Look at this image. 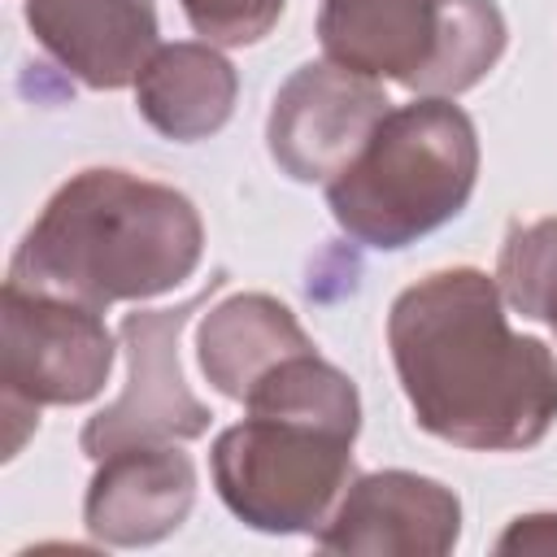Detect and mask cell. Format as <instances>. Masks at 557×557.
<instances>
[{
    "label": "cell",
    "mask_w": 557,
    "mask_h": 557,
    "mask_svg": "<svg viewBox=\"0 0 557 557\" xmlns=\"http://www.w3.org/2000/svg\"><path fill=\"white\" fill-rule=\"evenodd\" d=\"M222 287V270L209 278V287H200L196 296H187L174 309H148V313H126L122 318V348H126V387L113 405H104L100 413L87 418L78 444L91 461L131 448V444H178V440H196L209 431L213 413L209 405H200L183 379V361H178V335L187 326V318Z\"/></svg>",
    "instance_id": "52a82bcc"
},
{
    "label": "cell",
    "mask_w": 557,
    "mask_h": 557,
    "mask_svg": "<svg viewBox=\"0 0 557 557\" xmlns=\"http://www.w3.org/2000/svg\"><path fill=\"white\" fill-rule=\"evenodd\" d=\"M387 348L413 422L457 448H535L557 422V357L505 322L496 278L474 265L409 283L387 309Z\"/></svg>",
    "instance_id": "6da1fadb"
},
{
    "label": "cell",
    "mask_w": 557,
    "mask_h": 557,
    "mask_svg": "<svg viewBox=\"0 0 557 557\" xmlns=\"http://www.w3.org/2000/svg\"><path fill=\"white\" fill-rule=\"evenodd\" d=\"M0 357H4V418L13 457L26 431L39 426V405H83L100 396L113 370V335L100 309L65 296L4 283L0 296Z\"/></svg>",
    "instance_id": "8992f818"
},
{
    "label": "cell",
    "mask_w": 557,
    "mask_h": 557,
    "mask_svg": "<svg viewBox=\"0 0 557 557\" xmlns=\"http://www.w3.org/2000/svg\"><path fill=\"white\" fill-rule=\"evenodd\" d=\"M178 4H183L187 26L205 44L244 48V44H257L274 30L287 0H178Z\"/></svg>",
    "instance_id": "9a60e30c"
},
{
    "label": "cell",
    "mask_w": 557,
    "mask_h": 557,
    "mask_svg": "<svg viewBox=\"0 0 557 557\" xmlns=\"http://www.w3.org/2000/svg\"><path fill=\"white\" fill-rule=\"evenodd\" d=\"M505 39L492 0H322L318 9L326 61L418 96L470 91L500 61Z\"/></svg>",
    "instance_id": "5b68a950"
},
{
    "label": "cell",
    "mask_w": 557,
    "mask_h": 557,
    "mask_svg": "<svg viewBox=\"0 0 557 557\" xmlns=\"http://www.w3.org/2000/svg\"><path fill=\"white\" fill-rule=\"evenodd\" d=\"M235 96H239L235 65L213 44H191V39L161 44L135 78L139 117L174 144H196L218 135L235 113Z\"/></svg>",
    "instance_id": "7c38bea8"
},
{
    "label": "cell",
    "mask_w": 557,
    "mask_h": 557,
    "mask_svg": "<svg viewBox=\"0 0 557 557\" xmlns=\"http://www.w3.org/2000/svg\"><path fill=\"white\" fill-rule=\"evenodd\" d=\"M479 183V135L448 96L387 109L366 148L326 183L339 231L366 248H409L453 222Z\"/></svg>",
    "instance_id": "277c9868"
},
{
    "label": "cell",
    "mask_w": 557,
    "mask_h": 557,
    "mask_svg": "<svg viewBox=\"0 0 557 557\" xmlns=\"http://www.w3.org/2000/svg\"><path fill=\"white\" fill-rule=\"evenodd\" d=\"M205 257L196 205L131 170H78L22 235L9 283L109 309L183 287Z\"/></svg>",
    "instance_id": "7a4b0ae2"
},
{
    "label": "cell",
    "mask_w": 557,
    "mask_h": 557,
    "mask_svg": "<svg viewBox=\"0 0 557 557\" xmlns=\"http://www.w3.org/2000/svg\"><path fill=\"white\" fill-rule=\"evenodd\" d=\"M35 44L96 91L135 87L157 44L152 0H22Z\"/></svg>",
    "instance_id": "8fae6325"
},
{
    "label": "cell",
    "mask_w": 557,
    "mask_h": 557,
    "mask_svg": "<svg viewBox=\"0 0 557 557\" xmlns=\"http://www.w3.org/2000/svg\"><path fill=\"white\" fill-rule=\"evenodd\" d=\"M196 505V466L174 444H131L96 461L83 522L100 544L144 548L174 535Z\"/></svg>",
    "instance_id": "30bf717a"
},
{
    "label": "cell",
    "mask_w": 557,
    "mask_h": 557,
    "mask_svg": "<svg viewBox=\"0 0 557 557\" xmlns=\"http://www.w3.org/2000/svg\"><path fill=\"white\" fill-rule=\"evenodd\" d=\"M248 418L213 440L209 470L222 505L265 535H318L357 479L361 400L352 379L318 357H287L248 396Z\"/></svg>",
    "instance_id": "3957f363"
},
{
    "label": "cell",
    "mask_w": 557,
    "mask_h": 557,
    "mask_svg": "<svg viewBox=\"0 0 557 557\" xmlns=\"http://www.w3.org/2000/svg\"><path fill=\"white\" fill-rule=\"evenodd\" d=\"M305 348H313V339L305 335L296 313L265 292H239L213 305L196 331L200 370L231 400H244L257 379Z\"/></svg>",
    "instance_id": "4fadbf2b"
},
{
    "label": "cell",
    "mask_w": 557,
    "mask_h": 557,
    "mask_svg": "<svg viewBox=\"0 0 557 557\" xmlns=\"http://www.w3.org/2000/svg\"><path fill=\"white\" fill-rule=\"evenodd\" d=\"M496 287L513 313L535 318L557 335V218L513 222L505 231Z\"/></svg>",
    "instance_id": "5bb4252c"
},
{
    "label": "cell",
    "mask_w": 557,
    "mask_h": 557,
    "mask_svg": "<svg viewBox=\"0 0 557 557\" xmlns=\"http://www.w3.org/2000/svg\"><path fill=\"white\" fill-rule=\"evenodd\" d=\"M496 553H557V513H527L496 540Z\"/></svg>",
    "instance_id": "2e32d148"
},
{
    "label": "cell",
    "mask_w": 557,
    "mask_h": 557,
    "mask_svg": "<svg viewBox=\"0 0 557 557\" xmlns=\"http://www.w3.org/2000/svg\"><path fill=\"white\" fill-rule=\"evenodd\" d=\"M461 535V500L440 479L413 470L357 474L313 535L326 553L444 557Z\"/></svg>",
    "instance_id": "9c48e42d"
},
{
    "label": "cell",
    "mask_w": 557,
    "mask_h": 557,
    "mask_svg": "<svg viewBox=\"0 0 557 557\" xmlns=\"http://www.w3.org/2000/svg\"><path fill=\"white\" fill-rule=\"evenodd\" d=\"M387 109L392 100L379 78L344 70L335 61H309L274 91L265 148L287 178L331 183L366 148Z\"/></svg>",
    "instance_id": "ba28073f"
}]
</instances>
